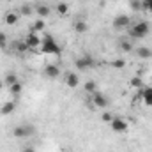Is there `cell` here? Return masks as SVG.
<instances>
[{"label": "cell", "instance_id": "8", "mask_svg": "<svg viewBox=\"0 0 152 152\" xmlns=\"http://www.w3.org/2000/svg\"><path fill=\"white\" fill-rule=\"evenodd\" d=\"M41 41H42V39L39 37L36 32H30V34H27V37H25V42H27V46H28L30 51L41 48Z\"/></svg>", "mask_w": 152, "mask_h": 152}, {"label": "cell", "instance_id": "32", "mask_svg": "<svg viewBox=\"0 0 152 152\" xmlns=\"http://www.w3.org/2000/svg\"><path fill=\"white\" fill-rule=\"evenodd\" d=\"M2 88H4V81H0V90H2Z\"/></svg>", "mask_w": 152, "mask_h": 152}, {"label": "cell", "instance_id": "3", "mask_svg": "<svg viewBox=\"0 0 152 152\" xmlns=\"http://www.w3.org/2000/svg\"><path fill=\"white\" fill-rule=\"evenodd\" d=\"M34 134H36V127L30 126V124H20V126L12 127V136L14 138H28V136H34Z\"/></svg>", "mask_w": 152, "mask_h": 152}, {"label": "cell", "instance_id": "29", "mask_svg": "<svg viewBox=\"0 0 152 152\" xmlns=\"http://www.w3.org/2000/svg\"><path fill=\"white\" fill-rule=\"evenodd\" d=\"M113 117H115L113 113H110V112H104V113L101 115V120H103V122H106V124H110V122L113 120Z\"/></svg>", "mask_w": 152, "mask_h": 152}, {"label": "cell", "instance_id": "22", "mask_svg": "<svg viewBox=\"0 0 152 152\" xmlns=\"http://www.w3.org/2000/svg\"><path fill=\"white\" fill-rule=\"evenodd\" d=\"M32 32H36V34H39V32H44V28H46V23H44V20H36L34 23H32Z\"/></svg>", "mask_w": 152, "mask_h": 152}, {"label": "cell", "instance_id": "5", "mask_svg": "<svg viewBox=\"0 0 152 152\" xmlns=\"http://www.w3.org/2000/svg\"><path fill=\"white\" fill-rule=\"evenodd\" d=\"M112 25H113L115 30H124V28H129V27H131V18H129L127 14H118V16H115V18H113Z\"/></svg>", "mask_w": 152, "mask_h": 152}, {"label": "cell", "instance_id": "6", "mask_svg": "<svg viewBox=\"0 0 152 152\" xmlns=\"http://www.w3.org/2000/svg\"><path fill=\"white\" fill-rule=\"evenodd\" d=\"M110 127H112L113 133H126L129 124H127V120L124 117H113V120L110 122Z\"/></svg>", "mask_w": 152, "mask_h": 152}, {"label": "cell", "instance_id": "20", "mask_svg": "<svg viewBox=\"0 0 152 152\" xmlns=\"http://www.w3.org/2000/svg\"><path fill=\"white\" fill-rule=\"evenodd\" d=\"M16 81H20V80H18L16 73H12V71H11V73H7V75H5V78H4V85H5L7 88H9L11 85H14Z\"/></svg>", "mask_w": 152, "mask_h": 152}, {"label": "cell", "instance_id": "30", "mask_svg": "<svg viewBox=\"0 0 152 152\" xmlns=\"http://www.w3.org/2000/svg\"><path fill=\"white\" fill-rule=\"evenodd\" d=\"M5 48H7V36L0 32V50H5Z\"/></svg>", "mask_w": 152, "mask_h": 152}, {"label": "cell", "instance_id": "13", "mask_svg": "<svg viewBox=\"0 0 152 152\" xmlns=\"http://www.w3.org/2000/svg\"><path fill=\"white\" fill-rule=\"evenodd\" d=\"M36 14H37L41 20H42V18H48V16L51 14V7L46 5V4H37V5H36Z\"/></svg>", "mask_w": 152, "mask_h": 152}, {"label": "cell", "instance_id": "27", "mask_svg": "<svg viewBox=\"0 0 152 152\" xmlns=\"http://www.w3.org/2000/svg\"><path fill=\"white\" fill-rule=\"evenodd\" d=\"M129 5H131V9H133V11H136V12H138V11H142V0H131V2H129Z\"/></svg>", "mask_w": 152, "mask_h": 152}, {"label": "cell", "instance_id": "25", "mask_svg": "<svg viewBox=\"0 0 152 152\" xmlns=\"http://www.w3.org/2000/svg\"><path fill=\"white\" fill-rule=\"evenodd\" d=\"M21 90H23V85H21V81H16L14 85H11V87H9V92H11L12 96H16V97L21 94Z\"/></svg>", "mask_w": 152, "mask_h": 152}, {"label": "cell", "instance_id": "31", "mask_svg": "<svg viewBox=\"0 0 152 152\" xmlns=\"http://www.w3.org/2000/svg\"><path fill=\"white\" fill-rule=\"evenodd\" d=\"M21 152H36V149H34L32 145H27V147H23V149H21Z\"/></svg>", "mask_w": 152, "mask_h": 152}, {"label": "cell", "instance_id": "9", "mask_svg": "<svg viewBox=\"0 0 152 152\" xmlns=\"http://www.w3.org/2000/svg\"><path fill=\"white\" fill-rule=\"evenodd\" d=\"M64 81H66V85H67L69 88H76V87L80 85V78H78V75L73 73V71H66V73H64Z\"/></svg>", "mask_w": 152, "mask_h": 152}, {"label": "cell", "instance_id": "11", "mask_svg": "<svg viewBox=\"0 0 152 152\" xmlns=\"http://www.w3.org/2000/svg\"><path fill=\"white\" fill-rule=\"evenodd\" d=\"M18 20H20V14H18L16 11H9V12H5V14H4V23H5V25H9V27L16 25V23H18Z\"/></svg>", "mask_w": 152, "mask_h": 152}, {"label": "cell", "instance_id": "26", "mask_svg": "<svg viewBox=\"0 0 152 152\" xmlns=\"http://www.w3.org/2000/svg\"><path fill=\"white\" fill-rule=\"evenodd\" d=\"M110 66H112L113 69H124V67L127 66V62H126V58H113V60L110 62Z\"/></svg>", "mask_w": 152, "mask_h": 152}, {"label": "cell", "instance_id": "10", "mask_svg": "<svg viewBox=\"0 0 152 152\" xmlns=\"http://www.w3.org/2000/svg\"><path fill=\"white\" fill-rule=\"evenodd\" d=\"M44 76L50 78V80H57V78L60 76L58 66H55V64H46V66H44Z\"/></svg>", "mask_w": 152, "mask_h": 152}, {"label": "cell", "instance_id": "16", "mask_svg": "<svg viewBox=\"0 0 152 152\" xmlns=\"http://www.w3.org/2000/svg\"><path fill=\"white\" fill-rule=\"evenodd\" d=\"M14 110H16V101H7L5 104H2L0 115H11Z\"/></svg>", "mask_w": 152, "mask_h": 152}, {"label": "cell", "instance_id": "4", "mask_svg": "<svg viewBox=\"0 0 152 152\" xmlns=\"http://www.w3.org/2000/svg\"><path fill=\"white\" fill-rule=\"evenodd\" d=\"M75 66L78 71H88V69H92L96 66V62H94L92 55H81L75 60Z\"/></svg>", "mask_w": 152, "mask_h": 152}, {"label": "cell", "instance_id": "21", "mask_svg": "<svg viewBox=\"0 0 152 152\" xmlns=\"http://www.w3.org/2000/svg\"><path fill=\"white\" fill-rule=\"evenodd\" d=\"M118 50L124 51V53H127V51L133 50V42L129 39H122V41H118Z\"/></svg>", "mask_w": 152, "mask_h": 152}, {"label": "cell", "instance_id": "15", "mask_svg": "<svg viewBox=\"0 0 152 152\" xmlns=\"http://www.w3.org/2000/svg\"><path fill=\"white\" fill-rule=\"evenodd\" d=\"M73 28H75L76 34H85V32L88 30V25H87V21H83V20H76L75 23H73Z\"/></svg>", "mask_w": 152, "mask_h": 152}, {"label": "cell", "instance_id": "12", "mask_svg": "<svg viewBox=\"0 0 152 152\" xmlns=\"http://www.w3.org/2000/svg\"><path fill=\"white\" fill-rule=\"evenodd\" d=\"M140 96H142L143 104H147V106L152 108V87H143V88L140 90Z\"/></svg>", "mask_w": 152, "mask_h": 152}, {"label": "cell", "instance_id": "14", "mask_svg": "<svg viewBox=\"0 0 152 152\" xmlns=\"http://www.w3.org/2000/svg\"><path fill=\"white\" fill-rule=\"evenodd\" d=\"M136 55H138V58L149 60V58H152V50L147 46H140V48H136Z\"/></svg>", "mask_w": 152, "mask_h": 152}, {"label": "cell", "instance_id": "18", "mask_svg": "<svg viewBox=\"0 0 152 152\" xmlns=\"http://www.w3.org/2000/svg\"><path fill=\"white\" fill-rule=\"evenodd\" d=\"M34 7L30 5V4H23V5H20V11H18V14L20 16H32L34 14Z\"/></svg>", "mask_w": 152, "mask_h": 152}, {"label": "cell", "instance_id": "1", "mask_svg": "<svg viewBox=\"0 0 152 152\" xmlns=\"http://www.w3.org/2000/svg\"><path fill=\"white\" fill-rule=\"evenodd\" d=\"M41 51L44 55H60L62 48H60V44L55 41V37L51 34H44V37L41 41Z\"/></svg>", "mask_w": 152, "mask_h": 152}, {"label": "cell", "instance_id": "19", "mask_svg": "<svg viewBox=\"0 0 152 152\" xmlns=\"http://www.w3.org/2000/svg\"><path fill=\"white\" fill-rule=\"evenodd\" d=\"M12 48H14L16 53H27V51H30L25 41H16V42H12Z\"/></svg>", "mask_w": 152, "mask_h": 152}, {"label": "cell", "instance_id": "28", "mask_svg": "<svg viewBox=\"0 0 152 152\" xmlns=\"http://www.w3.org/2000/svg\"><path fill=\"white\" fill-rule=\"evenodd\" d=\"M142 11L152 12V0H142Z\"/></svg>", "mask_w": 152, "mask_h": 152}, {"label": "cell", "instance_id": "7", "mask_svg": "<svg viewBox=\"0 0 152 152\" xmlns=\"http://www.w3.org/2000/svg\"><path fill=\"white\" fill-rule=\"evenodd\" d=\"M92 104L96 106V108H106L108 104H110V99H108V96H104L103 92H94L92 94Z\"/></svg>", "mask_w": 152, "mask_h": 152}, {"label": "cell", "instance_id": "2", "mask_svg": "<svg viewBox=\"0 0 152 152\" xmlns=\"http://www.w3.org/2000/svg\"><path fill=\"white\" fill-rule=\"evenodd\" d=\"M151 34V23L149 21H136L133 27H129V36L131 39H143Z\"/></svg>", "mask_w": 152, "mask_h": 152}, {"label": "cell", "instance_id": "17", "mask_svg": "<svg viewBox=\"0 0 152 152\" xmlns=\"http://www.w3.org/2000/svg\"><path fill=\"white\" fill-rule=\"evenodd\" d=\"M55 11H57L58 16H67L69 14V4L67 2H58L57 7H55Z\"/></svg>", "mask_w": 152, "mask_h": 152}, {"label": "cell", "instance_id": "23", "mask_svg": "<svg viewBox=\"0 0 152 152\" xmlns=\"http://www.w3.org/2000/svg\"><path fill=\"white\" fill-rule=\"evenodd\" d=\"M83 90L87 92V94H94V92H97V85H96V81H92V80H88V81H85V85H83Z\"/></svg>", "mask_w": 152, "mask_h": 152}, {"label": "cell", "instance_id": "24", "mask_svg": "<svg viewBox=\"0 0 152 152\" xmlns=\"http://www.w3.org/2000/svg\"><path fill=\"white\" fill-rule=\"evenodd\" d=\"M129 85H131L133 88H138V90H142V88H143V80H142L140 76H133V78L129 80Z\"/></svg>", "mask_w": 152, "mask_h": 152}]
</instances>
